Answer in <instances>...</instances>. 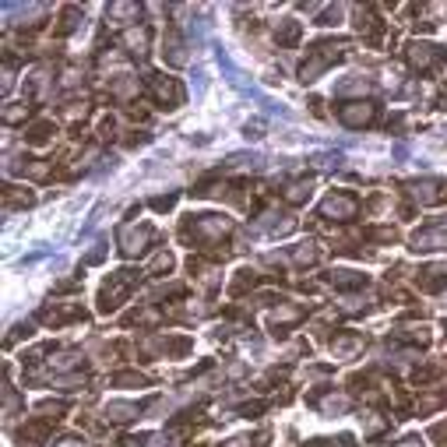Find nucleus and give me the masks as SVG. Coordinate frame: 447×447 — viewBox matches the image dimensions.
<instances>
[{"label": "nucleus", "mask_w": 447, "mask_h": 447, "mask_svg": "<svg viewBox=\"0 0 447 447\" xmlns=\"http://www.w3.org/2000/svg\"><path fill=\"white\" fill-rule=\"evenodd\" d=\"M155 208L162 212V208H173V197H155Z\"/></svg>", "instance_id": "obj_21"}, {"label": "nucleus", "mask_w": 447, "mask_h": 447, "mask_svg": "<svg viewBox=\"0 0 447 447\" xmlns=\"http://www.w3.org/2000/svg\"><path fill=\"white\" fill-rule=\"evenodd\" d=\"M134 415H138V405H106V419H113V423L134 419Z\"/></svg>", "instance_id": "obj_13"}, {"label": "nucleus", "mask_w": 447, "mask_h": 447, "mask_svg": "<svg viewBox=\"0 0 447 447\" xmlns=\"http://www.w3.org/2000/svg\"><path fill=\"white\" fill-rule=\"evenodd\" d=\"M415 285H419L423 292H437V289H444V285H447V268H426V272H419Z\"/></svg>", "instance_id": "obj_7"}, {"label": "nucleus", "mask_w": 447, "mask_h": 447, "mask_svg": "<svg viewBox=\"0 0 447 447\" xmlns=\"http://www.w3.org/2000/svg\"><path fill=\"white\" fill-rule=\"evenodd\" d=\"M61 447H81L78 440H61Z\"/></svg>", "instance_id": "obj_24"}, {"label": "nucleus", "mask_w": 447, "mask_h": 447, "mask_svg": "<svg viewBox=\"0 0 447 447\" xmlns=\"http://www.w3.org/2000/svg\"><path fill=\"white\" fill-rule=\"evenodd\" d=\"M229 447H250V440H243V437L240 440H229Z\"/></svg>", "instance_id": "obj_23"}, {"label": "nucleus", "mask_w": 447, "mask_h": 447, "mask_svg": "<svg viewBox=\"0 0 447 447\" xmlns=\"http://www.w3.org/2000/svg\"><path fill=\"white\" fill-rule=\"evenodd\" d=\"M412 250H447V232H444V229H423V232H415Z\"/></svg>", "instance_id": "obj_6"}, {"label": "nucleus", "mask_w": 447, "mask_h": 447, "mask_svg": "<svg viewBox=\"0 0 447 447\" xmlns=\"http://www.w3.org/2000/svg\"><path fill=\"white\" fill-rule=\"evenodd\" d=\"M50 134H53V124L43 120V124H36V127H28V131H25V141H32V144H46Z\"/></svg>", "instance_id": "obj_12"}, {"label": "nucleus", "mask_w": 447, "mask_h": 447, "mask_svg": "<svg viewBox=\"0 0 447 447\" xmlns=\"http://www.w3.org/2000/svg\"><path fill=\"white\" fill-rule=\"evenodd\" d=\"M113 384H116V387H134V384H138V387H144L148 380H144L141 373H116V377H113Z\"/></svg>", "instance_id": "obj_15"}, {"label": "nucleus", "mask_w": 447, "mask_h": 447, "mask_svg": "<svg viewBox=\"0 0 447 447\" xmlns=\"http://www.w3.org/2000/svg\"><path fill=\"white\" fill-rule=\"evenodd\" d=\"M141 282V275L138 272H131V268H124V272H113L106 282H102V292H99V310L102 314H109V310H116L127 296L134 292V285Z\"/></svg>", "instance_id": "obj_1"}, {"label": "nucleus", "mask_w": 447, "mask_h": 447, "mask_svg": "<svg viewBox=\"0 0 447 447\" xmlns=\"http://www.w3.org/2000/svg\"><path fill=\"white\" fill-rule=\"evenodd\" d=\"M303 447H352V437H338V440H310Z\"/></svg>", "instance_id": "obj_16"}, {"label": "nucleus", "mask_w": 447, "mask_h": 447, "mask_svg": "<svg viewBox=\"0 0 447 447\" xmlns=\"http://www.w3.org/2000/svg\"><path fill=\"white\" fill-rule=\"evenodd\" d=\"M152 88H155V99L166 102V109H176V106L184 102V88H180V81H176V78H155Z\"/></svg>", "instance_id": "obj_4"}, {"label": "nucleus", "mask_w": 447, "mask_h": 447, "mask_svg": "<svg viewBox=\"0 0 447 447\" xmlns=\"http://www.w3.org/2000/svg\"><path fill=\"white\" fill-rule=\"evenodd\" d=\"M169 268H173V257H169V254H159V257H155V268H152V272L159 275V272H169Z\"/></svg>", "instance_id": "obj_19"}, {"label": "nucleus", "mask_w": 447, "mask_h": 447, "mask_svg": "<svg viewBox=\"0 0 447 447\" xmlns=\"http://www.w3.org/2000/svg\"><path fill=\"white\" fill-rule=\"evenodd\" d=\"M124 46L131 53H144L148 46V28H131V32H124Z\"/></svg>", "instance_id": "obj_9"}, {"label": "nucleus", "mask_w": 447, "mask_h": 447, "mask_svg": "<svg viewBox=\"0 0 447 447\" xmlns=\"http://www.w3.org/2000/svg\"><path fill=\"white\" fill-rule=\"evenodd\" d=\"M148 240H152V229H148V226H144L141 232H127V236H124V254H141Z\"/></svg>", "instance_id": "obj_8"}, {"label": "nucleus", "mask_w": 447, "mask_h": 447, "mask_svg": "<svg viewBox=\"0 0 447 447\" xmlns=\"http://www.w3.org/2000/svg\"><path fill=\"white\" fill-rule=\"evenodd\" d=\"M144 440H134V437H127V440H120V444H116V447H141Z\"/></svg>", "instance_id": "obj_22"}, {"label": "nucleus", "mask_w": 447, "mask_h": 447, "mask_svg": "<svg viewBox=\"0 0 447 447\" xmlns=\"http://www.w3.org/2000/svg\"><path fill=\"white\" fill-rule=\"evenodd\" d=\"M296 261H300V264H314V261H317V247L307 243L303 250H296Z\"/></svg>", "instance_id": "obj_18"}, {"label": "nucleus", "mask_w": 447, "mask_h": 447, "mask_svg": "<svg viewBox=\"0 0 447 447\" xmlns=\"http://www.w3.org/2000/svg\"><path fill=\"white\" fill-rule=\"evenodd\" d=\"M275 36H279V43H285V46H292L296 39H300V21H282L279 28H275Z\"/></svg>", "instance_id": "obj_11"}, {"label": "nucleus", "mask_w": 447, "mask_h": 447, "mask_svg": "<svg viewBox=\"0 0 447 447\" xmlns=\"http://www.w3.org/2000/svg\"><path fill=\"white\" fill-rule=\"evenodd\" d=\"M331 285L335 289H356V285H367V279L356 275V272H331Z\"/></svg>", "instance_id": "obj_10"}, {"label": "nucleus", "mask_w": 447, "mask_h": 447, "mask_svg": "<svg viewBox=\"0 0 447 447\" xmlns=\"http://www.w3.org/2000/svg\"><path fill=\"white\" fill-rule=\"evenodd\" d=\"M430 437H433V440H447V423H437V426L430 430Z\"/></svg>", "instance_id": "obj_20"}, {"label": "nucleus", "mask_w": 447, "mask_h": 447, "mask_svg": "<svg viewBox=\"0 0 447 447\" xmlns=\"http://www.w3.org/2000/svg\"><path fill=\"white\" fill-rule=\"evenodd\" d=\"M433 61H444L440 46H430V43H412L408 46V64L412 67H430Z\"/></svg>", "instance_id": "obj_5"}, {"label": "nucleus", "mask_w": 447, "mask_h": 447, "mask_svg": "<svg viewBox=\"0 0 447 447\" xmlns=\"http://www.w3.org/2000/svg\"><path fill=\"white\" fill-rule=\"evenodd\" d=\"M356 208H360V201H356L352 194H331V197H327L324 204H320V215L324 219H352L356 215Z\"/></svg>", "instance_id": "obj_2"}, {"label": "nucleus", "mask_w": 447, "mask_h": 447, "mask_svg": "<svg viewBox=\"0 0 447 447\" xmlns=\"http://www.w3.org/2000/svg\"><path fill=\"white\" fill-rule=\"evenodd\" d=\"M109 14H113L116 21H127V18H138V4H113V8H109Z\"/></svg>", "instance_id": "obj_14"}, {"label": "nucleus", "mask_w": 447, "mask_h": 447, "mask_svg": "<svg viewBox=\"0 0 447 447\" xmlns=\"http://www.w3.org/2000/svg\"><path fill=\"white\" fill-rule=\"evenodd\" d=\"M338 116H342L345 127H367V124H373L377 106L373 102H349V106L338 109Z\"/></svg>", "instance_id": "obj_3"}, {"label": "nucleus", "mask_w": 447, "mask_h": 447, "mask_svg": "<svg viewBox=\"0 0 447 447\" xmlns=\"http://www.w3.org/2000/svg\"><path fill=\"white\" fill-rule=\"evenodd\" d=\"M310 197V184H296L292 190H289V201L292 204H300V201H307Z\"/></svg>", "instance_id": "obj_17"}]
</instances>
